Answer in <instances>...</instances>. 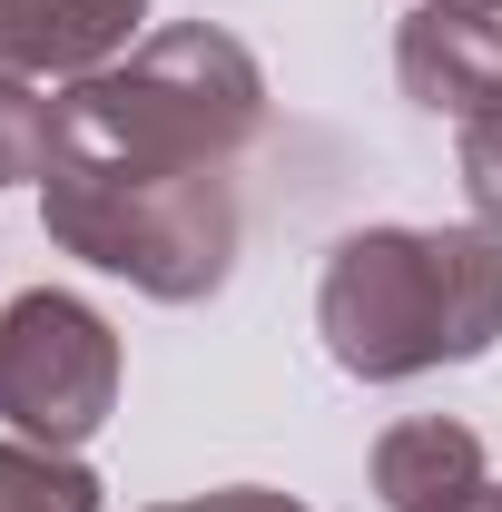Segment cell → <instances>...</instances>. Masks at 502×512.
Segmentation results:
<instances>
[{
    "instance_id": "obj_1",
    "label": "cell",
    "mask_w": 502,
    "mask_h": 512,
    "mask_svg": "<svg viewBox=\"0 0 502 512\" xmlns=\"http://www.w3.org/2000/svg\"><path fill=\"white\" fill-rule=\"evenodd\" d=\"M256 128H266V69L247 60V40H227L217 20H178L148 30L99 79H69L50 168L188 188V178H237V148Z\"/></svg>"
},
{
    "instance_id": "obj_5",
    "label": "cell",
    "mask_w": 502,
    "mask_h": 512,
    "mask_svg": "<svg viewBox=\"0 0 502 512\" xmlns=\"http://www.w3.org/2000/svg\"><path fill=\"white\" fill-rule=\"evenodd\" d=\"M394 79H404V99L414 109H434V119H483L502 109V30L493 20H473V10H414L404 30H394Z\"/></svg>"
},
{
    "instance_id": "obj_13",
    "label": "cell",
    "mask_w": 502,
    "mask_h": 512,
    "mask_svg": "<svg viewBox=\"0 0 502 512\" xmlns=\"http://www.w3.org/2000/svg\"><path fill=\"white\" fill-rule=\"evenodd\" d=\"M434 10H473V20H493L502 0H434Z\"/></svg>"
},
{
    "instance_id": "obj_11",
    "label": "cell",
    "mask_w": 502,
    "mask_h": 512,
    "mask_svg": "<svg viewBox=\"0 0 502 512\" xmlns=\"http://www.w3.org/2000/svg\"><path fill=\"white\" fill-rule=\"evenodd\" d=\"M158 512H306V503H286L266 483H227V493H188V503H158Z\"/></svg>"
},
{
    "instance_id": "obj_12",
    "label": "cell",
    "mask_w": 502,
    "mask_h": 512,
    "mask_svg": "<svg viewBox=\"0 0 502 512\" xmlns=\"http://www.w3.org/2000/svg\"><path fill=\"white\" fill-rule=\"evenodd\" d=\"M443 512H502V483H473L463 503H443Z\"/></svg>"
},
{
    "instance_id": "obj_14",
    "label": "cell",
    "mask_w": 502,
    "mask_h": 512,
    "mask_svg": "<svg viewBox=\"0 0 502 512\" xmlns=\"http://www.w3.org/2000/svg\"><path fill=\"white\" fill-rule=\"evenodd\" d=\"M0 79H10V40H0Z\"/></svg>"
},
{
    "instance_id": "obj_8",
    "label": "cell",
    "mask_w": 502,
    "mask_h": 512,
    "mask_svg": "<svg viewBox=\"0 0 502 512\" xmlns=\"http://www.w3.org/2000/svg\"><path fill=\"white\" fill-rule=\"evenodd\" d=\"M0 512H99V473L50 444H0Z\"/></svg>"
},
{
    "instance_id": "obj_2",
    "label": "cell",
    "mask_w": 502,
    "mask_h": 512,
    "mask_svg": "<svg viewBox=\"0 0 502 512\" xmlns=\"http://www.w3.org/2000/svg\"><path fill=\"white\" fill-rule=\"evenodd\" d=\"M325 355L365 384L473 365L502 345V237L493 227H355L315 286Z\"/></svg>"
},
{
    "instance_id": "obj_4",
    "label": "cell",
    "mask_w": 502,
    "mask_h": 512,
    "mask_svg": "<svg viewBox=\"0 0 502 512\" xmlns=\"http://www.w3.org/2000/svg\"><path fill=\"white\" fill-rule=\"evenodd\" d=\"M119 404V335L99 306H79L60 286H30L0 306V414L20 424V444L79 453Z\"/></svg>"
},
{
    "instance_id": "obj_10",
    "label": "cell",
    "mask_w": 502,
    "mask_h": 512,
    "mask_svg": "<svg viewBox=\"0 0 502 512\" xmlns=\"http://www.w3.org/2000/svg\"><path fill=\"white\" fill-rule=\"evenodd\" d=\"M463 197H473V217L502 237V109L463 119Z\"/></svg>"
},
{
    "instance_id": "obj_9",
    "label": "cell",
    "mask_w": 502,
    "mask_h": 512,
    "mask_svg": "<svg viewBox=\"0 0 502 512\" xmlns=\"http://www.w3.org/2000/svg\"><path fill=\"white\" fill-rule=\"evenodd\" d=\"M50 128H60V99H40V79H0V188L50 178Z\"/></svg>"
},
{
    "instance_id": "obj_6",
    "label": "cell",
    "mask_w": 502,
    "mask_h": 512,
    "mask_svg": "<svg viewBox=\"0 0 502 512\" xmlns=\"http://www.w3.org/2000/svg\"><path fill=\"white\" fill-rule=\"evenodd\" d=\"M148 0H0V40H10V79H99L128 60Z\"/></svg>"
},
{
    "instance_id": "obj_3",
    "label": "cell",
    "mask_w": 502,
    "mask_h": 512,
    "mask_svg": "<svg viewBox=\"0 0 502 512\" xmlns=\"http://www.w3.org/2000/svg\"><path fill=\"white\" fill-rule=\"evenodd\" d=\"M40 217L69 256H89L99 276H128L158 306H197L227 286L237 266V178H188V188H148V178H89L50 168Z\"/></svg>"
},
{
    "instance_id": "obj_7",
    "label": "cell",
    "mask_w": 502,
    "mask_h": 512,
    "mask_svg": "<svg viewBox=\"0 0 502 512\" xmlns=\"http://www.w3.org/2000/svg\"><path fill=\"white\" fill-rule=\"evenodd\" d=\"M483 483V434L453 424V414H414L375 444V493L394 512H443Z\"/></svg>"
}]
</instances>
